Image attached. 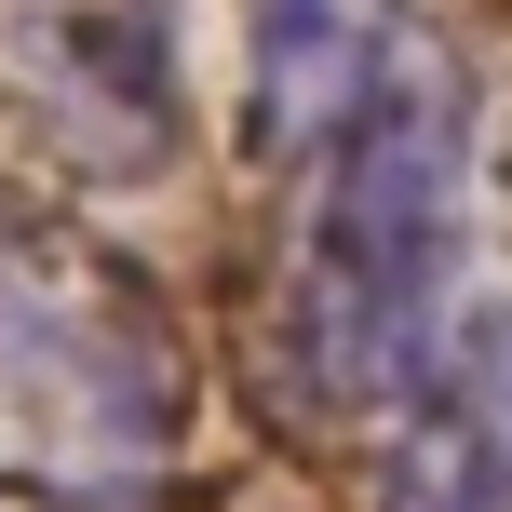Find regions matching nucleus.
Listing matches in <instances>:
<instances>
[{
  "label": "nucleus",
  "instance_id": "nucleus-4",
  "mask_svg": "<svg viewBox=\"0 0 512 512\" xmlns=\"http://www.w3.org/2000/svg\"><path fill=\"white\" fill-rule=\"evenodd\" d=\"M378 512H512V310H459L445 364L405 391Z\"/></svg>",
  "mask_w": 512,
  "mask_h": 512
},
{
  "label": "nucleus",
  "instance_id": "nucleus-3",
  "mask_svg": "<svg viewBox=\"0 0 512 512\" xmlns=\"http://www.w3.org/2000/svg\"><path fill=\"white\" fill-rule=\"evenodd\" d=\"M0 95L68 176L176 162V0H0Z\"/></svg>",
  "mask_w": 512,
  "mask_h": 512
},
{
  "label": "nucleus",
  "instance_id": "nucleus-2",
  "mask_svg": "<svg viewBox=\"0 0 512 512\" xmlns=\"http://www.w3.org/2000/svg\"><path fill=\"white\" fill-rule=\"evenodd\" d=\"M189 364L122 270L68 243H0V445L68 499H122L176 459Z\"/></svg>",
  "mask_w": 512,
  "mask_h": 512
},
{
  "label": "nucleus",
  "instance_id": "nucleus-5",
  "mask_svg": "<svg viewBox=\"0 0 512 512\" xmlns=\"http://www.w3.org/2000/svg\"><path fill=\"white\" fill-rule=\"evenodd\" d=\"M391 27H405V0H256V135L337 149L405 68Z\"/></svg>",
  "mask_w": 512,
  "mask_h": 512
},
{
  "label": "nucleus",
  "instance_id": "nucleus-1",
  "mask_svg": "<svg viewBox=\"0 0 512 512\" xmlns=\"http://www.w3.org/2000/svg\"><path fill=\"white\" fill-rule=\"evenodd\" d=\"M459 243H472V108L445 68H391V95L324 149L283 283V351H297L310 405L337 418H405V391L459 337Z\"/></svg>",
  "mask_w": 512,
  "mask_h": 512
}]
</instances>
